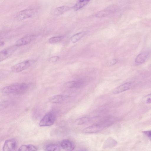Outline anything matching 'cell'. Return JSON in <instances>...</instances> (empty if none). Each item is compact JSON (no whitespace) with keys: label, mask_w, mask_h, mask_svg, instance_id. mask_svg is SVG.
<instances>
[{"label":"cell","mask_w":151,"mask_h":151,"mask_svg":"<svg viewBox=\"0 0 151 151\" xmlns=\"http://www.w3.org/2000/svg\"><path fill=\"white\" fill-rule=\"evenodd\" d=\"M29 87V85L25 83L13 85L4 87L1 92L5 93H20L26 91Z\"/></svg>","instance_id":"cell-1"},{"label":"cell","mask_w":151,"mask_h":151,"mask_svg":"<svg viewBox=\"0 0 151 151\" xmlns=\"http://www.w3.org/2000/svg\"><path fill=\"white\" fill-rule=\"evenodd\" d=\"M35 60H27L18 63L11 68V70L14 72L18 73L27 69L35 62Z\"/></svg>","instance_id":"cell-2"},{"label":"cell","mask_w":151,"mask_h":151,"mask_svg":"<svg viewBox=\"0 0 151 151\" xmlns=\"http://www.w3.org/2000/svg\"><path fill=\"white\" fill-rule=\"evenodd\" d=\"M56 119L55 114L52 112H49L46 114L40 121L39 125L40 127L51 126L54 123Z\"/></svg>","instance_id":"cell-3"},{"label":"cell","mask_w":151,"mask_h":151,"mask_svg":"<svg viewBox=\"0 0 151 151\" xmlns=\"http://www.w3.org/2000/svg\"><path fill=\"white\" fill-rule=\"evenodd\" d=\"M34 14L33 9H25L18 12L15 16V19L17 21L22 20L32 17Z\"/></svg>","instance_id":"cell-4"},{"label":"cell","mask_w":151,"mask_h":151,"mask_svg":"<svg viewBox=\"0 0 151 151\" xmlns=\"http://www.w3.org/2000/svg\"><path fill=\"white\" fill-rule=\"evenodd\" d=\"M19 47L14 45L0 52V62L3 61L11 55Z\"/></svg>","instance_id":"cell-5"},{"label":"cell","mask_w":151,"mask_h":151,"mask_svg":"<svg viewBox=\"0 0 151 151\" xmlns=\"http://www.w3.org/2000/svg\"><path fill=\"white\" fill-rule=\"evenodd\" d=\"M105 128L100 123L89 126L82 131V132L86 134L94 133L99 132Z\"/></svg>","instance_id":"cell-6"},{"label":"cell","mask_w":151,"mask_h":151,"mask_svg":"<svg viewBox=\"0 0 151 151\" xmlns=\"http://www.w3.org/2000/svg\"><path fill=\"white\" fill-rule=\"evenodd\" d=\"M17 143L15 139H13L6 140L3 147V150L4 151H13L17 148Z\"/></svg>","instance_id":"cell-7"},{"label":"cell","mask_w":151,"mask_h":151,"mask_svg":"<svg viewBox=\"0 0 151 151\" xmlns=\"http://www.w3.org/2000/svg\"><path fill=\"white\" fill-rule=\"evenodd\" d=\"M34 35H29L17 40L14 45L18 47L24 45L30 42L35 37Z\"/></svg>","instance_id":"cell-8"},{"label":"cell","mask_w":151,"mask_h":151,"mask_svg":"<svg viewBox=\"0 0 151 151\" xmlns=\"http://www.w3.org/2000/svg\"><path fill=\"white\" fill-rule=\"evenodd\" d=\"M60 145L63 149L68 151H72L75 147L74 143L68 139L63 140L60 142Z\"/></svg>","instance_id":"cell-9"},{"label":"cell","mask_w":151,"mask_h":151,"mask_svg":"<svg viewBox=\"0 0 151 151\" xmlns=\"http://www.w3.org/2000/svg\"><path fill=\"white\" fill-rule=\"evenodd\" d=\"M116 9V7L114 6L108 7L97 12L95 16L98 18L105 17L114 12Z\"/></svg>","instance_id":"cell-10"},{"label":"cell","mask_w":151,"mask_h":151,"mask_svg":"<svg viewBox=\"0 0 151 151\" xmlns=\"http://www.w3.org/2000/svg\"><path fill=\"white\" fill-rule=\"evenodd\" d=\"M132 86V83L128 82L122 84L115 88L112 91L114 94H117L129 89Z\"/></svg>","instance_id":"cell-11"},{"label":"cell","mask_w":151,"mask_h":151,"mask_svg":"<svg viewBox=\"0 0 151 151\" xmlns=\"http://www.w3.org/2000/svg\"><path fill=\"white\" fill-rule=\"evenodd\" d=\"M118 143L116 140L113 138L109 137L107 138L103 143L102 148L103 149L109 148L116 146Z\"/></svg>","instance_id":"cell-12"},{"label":"cell","mask_w":151,"mask_h":151,"mask_svg":"<svg viewBox=\"0 0 151 151\" xmlns=\"http://www.w3.org/2000/svg\"><path fill=\"white\" fill-rule=\"evenodd\" d=\"M71 8V7L67 6H62L58 7L54 10V14L57 16L61 15L70 10Z\"/></svg>","instance_id":"cell-13"},{"label":"cell","mask_w":151,"mask_h":151,"mask_svg":"<svg viewBox=\"0 0 151 151\" xmlns=\"http://www.w3.org/2000/svg\"><path fill=\"white\" fill-rule=\"evenodd\" d=\"M84 84L83 82L81 81H69L65 84V86L69 88L81 87Z\"/></svg>","instance_id":"cell-14"},{"label":"cell","mask_w":151,"mask_h":151,"mask_svg":"<svg viewBox=\"0 0 151 151\" xmlns=\"http://www.w3.org/2000/svg\"><path fill=\"white\" fill-rule=\"evenodd\" d=\"M90 0H78L76 4L73 7V9L78 11L86 5Z\"/></svg>","instance_id":"cell-15"},{"label":"cell","mask_w":151,"mask_h":151,"mask_svg":"<svg viewBox=\"0 0 151 151\" xmlns=\"http://www.w3.org/2000/svg\"><path fill=\"white\" fill-rule=\"evenodd\" d=\"M38 147L31 144L24 145L21 146L18 150L19 151H35L38 150Z\"/></svg>","instance_id":"cell-16"},{"label":"cell","mask_w":151,"mask_h":151,"mask_svg":"<svg viewBox=\"0 0 151 151\" xmlns=\"http://www.w3.org/2000/svg\"><path fill=\"white\" fill-rule=\"evenodd\" d=\"M148 54L146 52L141 53L139 54L136 58L135 61L137 63H144L146 60Z\"/></svg>","instance_id":"cell-17"},{"label":"cell","mask_w":151,"mask_h":151,"mask_svg":"<svg viewBox=\"0 0 151 151\" xmlns=\"http://www.w3.org/2000/svg\"><path fill=\"white\" fill-rule=\"evenodd\" d=\"M65 99V97L62 95H57L52 97L50 100V101L52 103L57 104L61 103Z\"/></svg>","instance_id":"cell-18"},{"label":"cell","mask_w":151,"mask_h":151,"mask_svg":"<svg viewBox=\"0 0 151 151\" xmlns=\"http://www.w3.org/2000/svg\"><path fill=\"white\" fill-rule=\"evenodd\" d=\"M85 32H81L73 35L71 37V41L73 43H75L80 40L85 35Z\"/></svg>","instance_id":"cell-19"},{"label":"cell","mask_w":151,"mask_h":151,"mask_svg":"<svg viewBox=\"0 0 151 151\" xmlns=\"http://www.w3.org/2000/svg\"><path fill=\"white\" fill-rule=\"evenodd\" d=\"M45 149L47 151H58L60 150V147L57 144H50L46 146Z\"/></svg>","instance_id":"cell-20"},{"label":"cell","mask_w":151,"mask_h":151,"mask_svg":"<svg viewBox=\"0 0 151 151\" xmlns=\"http://www.w3.org/2000/svg\"><path fill=\"white\" fill-rule=\"evenodd\" d=\"M91 121L90 118L88 117H84L77 119L76 121V124L78 125H82L86 124Z\"/></svg>","instance_id":"cell-21"},{"label":"cell","mask_w":151,"mask_h":151,"mask_svg":"<svg viewBox=\"0 0 151 151\" xmlns=\"http://www.w3.org/2000/svg\"><path fill=\"white\" fill-rule=\"evenodd\" d=\"M63 38V36L53 37L49 39V42L50 43H56L61 41Z\"/></svg>","instance_id":"cell-22"},{"label":"cell","mask_w":151,"mask_h":151,"mask_svg":"<svg viewBox=\"0 0 151 151\" xmlns=\"http://www.w3.org/2000/svg\"><path fill=\"white\" fill-rule=\"evenodd\" d=\"M143 102L146 104L151 103V94H147L143 97L142 99Z\"/></svg>","instance_id":"cell-23"},{"label":"cell","mask_w":151,"mask_h":151,"mask_svg":"<svg viewBox=\"0 0 151 151\" xmlns=\"http://www.w3.org/2000/svg\"><path fill=\"white\" fill-rule=\"evenodd\" d=\"M59 58H60L58 56H54L48 59V61L50 63H55L58 61Z\"/></svg>","instance_id":"cell-24"},{"label":"cell","mask_w":151,"mask_h":151,"mask_svg":"<svg viewBox=\"0 0 151 151\" xmlns=\"http://www.w3.org/2000/svg\"><path fill=\"white\" fill-rule=\"evenodd\" d=\"M8 103L6 102L0 103V110L5 108L8 106Z\"/></svg>","instance_id":"cell-25"},{"label":"cell","mask_w":151,"mask_h":151,"mask_svg":"<svg viewBox=\"0 0 151 151\" xmlns=\"http://www.w3.org/2000/svg\"><path fill=\"white\" fill-rule=\"evenodd\" d=\"M143 132L150 139L151 138V131L150 130H148L145 131Z\"/></svg>","instance_id":"cell-26"},{"label":"cell","mask_w":151,"mask_h":151,"mask_svg":"<svg viewBox=\"0 0 151 151\" xmlns=\"http://www.w3.org/2000/svg\"><path fill=\"white\" fill-rule=\"evenodd\" d=\"M117 62V60L116 59H114L111 60L110 62L111 65H114L116 64Z\"/></svg>","instance_id":"cell-27"}]
</instances>
